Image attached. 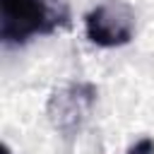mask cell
Segmentation results:
<instances>
[{"instance_id": "obj_4", "label": "cell", "mask_w": 154, "mask_h": 154, "mask_svg": "<svg viewBox=\"0 0 154 154\" xmlns=\"http://www.w3.org/2000/svg\"><path fill=\"white\" fill-rule=\"evenodd\" d=\"M125 154H154V140H152V137H142V140L135 142Z\"/></svg>"}, {"instance_id": "obj_3", "label": "cell", "mask_w": 154, "mask_h": 154, "mask_svg": "<svg viewBox=\"0 0 154 154\" xmlns=\"http://www.w3.org/2000/svg\"><path fill=\"white\" fill-rule=\"evenodd\" d=\"M96 103V87L89 82L67 84L48 99V118L63 137H75Z\"/></svg>"}, {"instance_id": "obj_1", "label": "cell", "mask_w": 154, "mask_h": 154, "mask_svg": "<svg viewBox=\"0 0 154 154\" xmlns=\"http://www.w3.org/2000/svg\"><path fill=\"white\" fill-rule=\"evenodd\" d=\"M67 24V12L48 0H0V38L5 46H24L34 36L53 34Z\"/></svg>"}, {"instance_id": "obj_2", "label": "cell", "mask_w": 154, "mask_h": 154, "mask_svg": "<svg viewBox=\"0 0 154 154\" xmlns=\"http://www.w3.org/2000/svg\"><path fill=\"white\" fill-rule=\"evenodd\" d=\"M87 38L101 48L130 43L135 34V10L123 0H106L84 14Z\"/></svg>"}, {"instance_id": "obj_5", "label": "cell", "mask_w": 154, "mask_h": 154, "mask_svg": "<svg viewBox=\"0 0 154 154\" xmlns=\"http://www.w3.org/2000/svg\"><path fill=\"white\" fill-rule=\"evenodd\" d=\"M2 154H12V152H10V147H5V149H2Z\"/></svg>"}]
</instances>
